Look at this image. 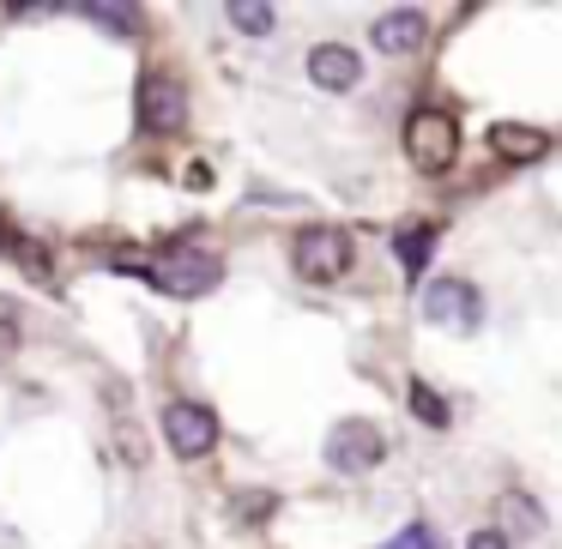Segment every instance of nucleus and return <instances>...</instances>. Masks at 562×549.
<instances>
[{"mask_svg": "<svg viewBox=\"0 0 562 549\" xmlns=\"http://www.w3.org/2000/svg\"><path fill=\"white\" fill-rule=\"evenodd\" d=\"M134 110H139V127L146 134H182L188 127V91L170 67H146L139 73V91H134Z\"/></svg>", "mask_w": 562, "mask_h": 549, "instance_id": "5", "label": "nucleus"}, {"mask_svg": "<svg viewBox=\"0 0 562 549\" xmlns=\"http://www.w3.org/2000/svg\"><path fill=\"white\" fill-rule=\"evenodd\" d=\"M19 356V327L13 320H0V363H13Z\"/></svg>", "mask_w": 562, "mask_h": 549, "instance_id": "20", "label": "nucleus"}, {"mask_svg": "<svg viewBox=\"0 0 562 549\" xmlns=\"http://www.w3.org/2000/svg\"><path fill=\"white\" fill-rule=\"evenodd\" d=\"M477 284H465V278H436L424 290V314L436 320V327H453V332H472L477 327Z\"/></svg>", "mask_w": 562, "mask_h": 549, "instance_id": "7", "label": "nucleus"}, {"mask_svg": "<svg viewBox=\"0 0 562 549\" xmlns=\"http://www.w3.org/2000/svg\"><path fill=\"white\" fill-rule=\"evenodd\" d=\"M465 549H508V531H472Z\"/></svg>", "mask_w": 562, "mask_h": 549, "instance_id": "21", "label": "nucleus"}, {"mask_svg": "<svg viewBox=\"0 0 562 549\" xmlns=\"http://www.w3.org/2000/svg\"><path fill=\"white\" fill-rule=\"evenodd\" d=\"M164 441L176 447V459H206L218 447V411L200 399H170L164 404Z\"/></svg>", "mask_w": 562, "mask_h": 549, "instance_id": "6", "label": "nucleus"}, {"mask_svg": "<svg viewBox=\"0 0 562 549\" xmlns=\"http://www.w3.org/2000/svg\"><path fill=\"white\" fill-rule=\"evenodd\" d=\"M357 73H363V61H357L345 43H315V49H308V79H315L321 91H351Z\"/></svg>", "mask_w": 562, "mask_h": 549, "instance_id": "10", "label": "nucleus"}, {"mask_svg": "<svg viewBox=\"0 0 562 549\" xmlns=\"http://www.w3.org/2000/svg\"><path fill=\"white\" fill-rule=\"evenodd\" d=\"M224 19H231L236 31H248V37H267V31L279 25V13H272V7H260V0H231V7H224Z\"/></svg>", "mask_w": 562, "mask_h": 549, "instance_id": "16", "label": "nucleus"}, {"mask_svg": "<svg viewBox=\"0 0 562 549\" xmlns=\"http://www.w3.org/2000/svg\"><path fill=\"white\" fill-rule=\"evenodd\" d=\"M79 19H98L103 31H115V37H134L146 19H139V7H110V0H79Z\"/></svg>", "mask_w": 562, "mask_h": 549, "instance_id": "12", "label": "nucleus"}, {"mask_svg": "<svg viewBox=\"0 0 562 549\" xmlns=\"http://www.w3.org/2000/svg\"><path fill=\"white\" fill-rule=\"evenodd\" d=\"M115 441H122L127 465H146V435L134 428V416H122V423H115Z\"/></svg>", "mask_w": 562, "mask_h": 549, "instance_id": "18", "label": "nucleus"}, {"mask_svg": "<svg viewBox=\"0 0 562 549\" xmlns=\"http://www.w3.org/2000/svg\"><path fill=\"white\" fill-rule=\"evenodd\" d=\"M490 151L520 170V163L550 158V134H544V127H526V122H496V127H490Z\"/></svg>", "mask_w": 562, "mask_h": 549, "instance_id": "9", "label": "nucleus"}, {"mask_svg": "<svg viewBox=\"0 0 562 549\" xmlns=\"http://www.w3.org/2000/svg\"><path fill=\"white\" fill-rule=\"evenodd\" d=\"M291 266L303 272L308 284H339L345 272H351V236H345L339 224H308L291 242Z\"/></svg>", "mask_w": 562, "mask_h": 549, "instance_id": "3", "label": "nucleus"}, {"mask_svg": "<svg viewBox=\"0 0 562 549\" xmlns=\"http://www.w3.org/2000/svg\"><path fill=\"white\" fill-rule=\"evenodd\" d=\"M429 37V19L417 13V7H400V13H381L375 25H369V43H375L381 55H417Z\"/></svg>", "mask_w": 562, "mask_h": 549, "instance_id": "8", "label": "nucleus"}, {"mask_svg": "<svg viewBox=\"0 0 562 549\" xmlns=\"http://www.w3.org/2000/svg\"><path fill=\"white\" fill-rule=\"evenodd\" d=\"M393 254H400V266H405V272H424V266H429V254H436V224H424V230H400Z\"/></svg>", "mask_w": 562, "mask_h": 549, "instance_id": "15", "label": "nucleus"}, {"mask_svg": "<svg viewBox=\"0 0 562 549\" xmlns=\"http://www.w3.org/2000/svg\"><path fill=\"white\" fill-rule=\"evenodd\" d=\"M412 416H424L429 428H448V399L429 380H412Z\"/></svg>", "mask_w": 562, "mask_h": 549, "instance_id": "17", "label": "nucleus"}, {"mask_svg": "<svg viewBox=\"0 0 562 549\" xmlns=\"http://www.w3.org/2000/svg\"><path fill=\"white\" fill-rule=\"evenodd\" d=\"M182 182L194 187V194H206V187H212V170H206V163H188V175H182Z\"/></svg>", "mask_w": 562, "mask_h": 549, "instance_id": "22", "label": "nucleus"}, {"mask_svg": "<svg viewBox=\"0 0 562 549\" xmlns=\"http://www.w3.org/2000/svg\"><path fill=\"white\" fill-rule=\"evenodd\" d=\"M115 272H139V278H151V290L176 296V302H188V296H206L224 284V260L206 254V248H170V254L158 260H115Z\"/></svg>", "mask_w": 562, "mask_h": 549, "instance_id": "1", "label": "nucleus"}, {"mask_svg": "<svg viewBox=\"0 0 562 549\" xmlns=\"http://www.w3.org/2000/svg\"><path fill=\"white\" fill-rule=\"evenodd\" d=\"M496 507H502V519H508L520 537H538V531H544V513H538V507H532V495H520V489H502Z\"/></svg>", "mask_w": 562, "mask_h": 549, "instance_id": "13", "label": "nucleus"}, {"mask_svg": "<svg viewBox=\"0 0 562 549\" xmlns=\"http://www.w3.org/2000/svg\"><path fill=\"white\" fill-rule=\"evenodd\" d=\"M321 459H327L339 477H363V471H375V465L387 459V435H381L369 416H345V423L327 428V447H321Z\"/></svg>", "mask_w": 562, "mask_h": 549, "instance_id": "4", "label": "nucleus"}, {"mask_svg": "<svg viewBox=\"0 0 562 549\" xmlns=\"http://www.w3.org/2000/svg\"><path fill=\"white\" fill-rule=\"evenodd\" d=\"M0 248H7V230H0Z\"/></svg>", "mask_w": 562, "mask_h": 549, "instance_id": "23", "label": "nucleus"}, {"mask_svg": "<svg viewBox=\"0 0 562 549\" xmlns=\"http://www.w3.org/2000/svg\"><path fill=\"white\" fill-rule=\"evenodd\" d=\"M405 158L424 175H448L453 158H460V122L448 110H412V122H405Z\"/></svg>", "mask_w": 562, "mask_h": 549, "instance_id": "2", "label": "nucleus"}, {"mask_svg": "<svg viewBox=\"0 0 562 549\" xmlns=\"http://www.w3.org/2000/svg\"><path fill=\"white\" fill-rule=\"evenodd\" d=\"M272 513H279V495H272V489H231V519L243 525H267Z\"/></svg>", "mask_w": 562, "mask_h": 549, "instance_id": "11", "label": "nucleus"}, {"mask_svg": "<svg viewBox=\"0 0 562 549\" xmlns=\"http://www.w3.org/2000/svg\"><path fill=\"white\" fill-rule=\"evenodd\" d=\"M381 549H436V531H429V525H405V531L400 537H387V544H381Z\"/></svg>", "mask_w": 562, "mask_h": 549, "instance_id": "19", "label": "nucleus"}, {"mask_svg": "<svg viewBox=\"0 0 562 549\" xmlns=\"http://www.w3.org/2000/svg\"><path fill=\"white\" fill-rule=\"evenodd\" d=\"M7 254L19 260V272H25V278H37V284H49V278H55L49 248H43V242H31V236H7Z\"/></svg>", "mask_w": 562, "mask_h": 549, "instance_id": "14", "label": "nucleus"}]
</instances>
